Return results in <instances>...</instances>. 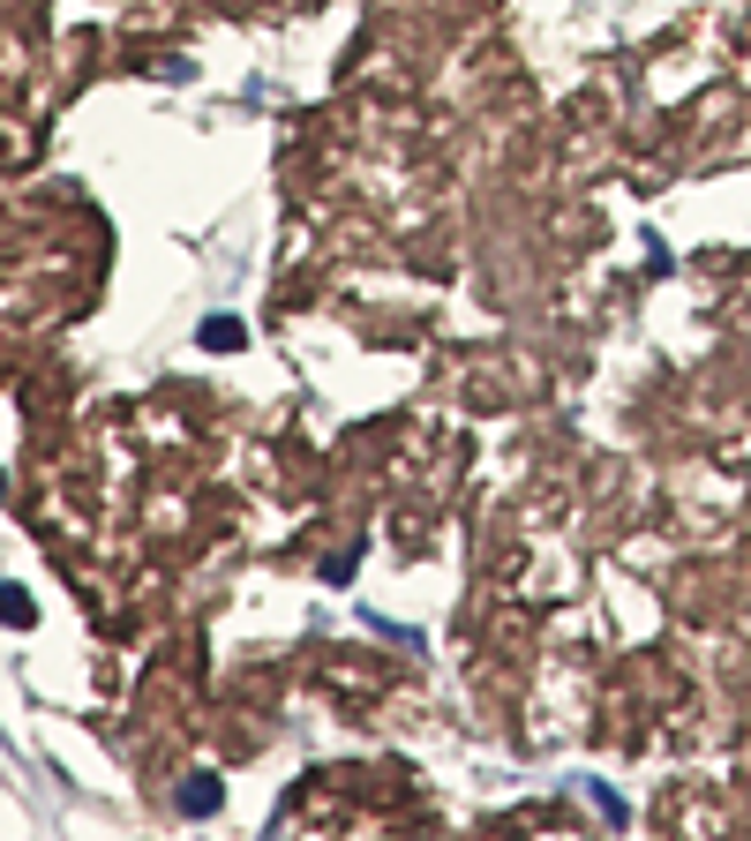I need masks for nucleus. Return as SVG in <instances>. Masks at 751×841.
<instances>
[{
  "instance_id": "obj_1",
  "label": "nucleus",
  "mask_w": 751,
  "mask_h": 841,
  "mask_svg": "<svg viewBox=\"0 0 751 841\" xmlns=\"http://www.w3.org/2000/svg\"><path fill=\"white\" fill-rule=\"evenodd\" d=\"M210 804H218V782H210V774H188V789H181V811L196 819V811H210Z\"/></svg>"
},
{
  "instance_id": "obj_2",
  "label": "nucleus",
  "mask_w": 751,
  "mask_h": 841,
  "mask_svg": "<svg viewBox=\"0 0 751 841\" xmlns=\"http://www.w3.org/2000/svg\"><path fill=\"white\" fill-rule=\"evenodd\" d=\"M31 616H39V601H31V593H23V587H0V624H31Z\"/></svg>"
},
{
  "instance_id": "obj_3",
  "label": "nucleus",
  "mask_w": 751,
  "mask_h": 841,
  "mask_svg": "<svg viewBox=\"0 0 751 841\" xmlns=\"http://www.w3.org/2000/svg\"><path fill=\"white\" fill-rule=\"evenodd\" d=\"M204 346L233 353V346H241V324H233V316H210V324H204Z\"/></svg>"
}]
</instances>
